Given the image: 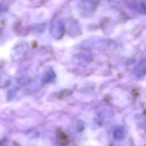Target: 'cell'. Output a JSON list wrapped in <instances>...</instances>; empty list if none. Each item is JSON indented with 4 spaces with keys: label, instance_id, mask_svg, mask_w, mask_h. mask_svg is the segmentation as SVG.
<instances>
[{
    "label": "cell",
    "instance_id": "obj_2",
    "mask_svg": "<svg viewBox=\"0 0 146 146\" xmlns=\"http://www.w3.org/2000/svg\"><path fill=\"white\" fill-rule=\"evenodd\" d=\"M59 141L61 143V145H66L69 143V138L67 135L62 131H58L57 134Z\"/></svg>",
    "mask_w": 146,
    "mask_h": 146
},
{
    "label": "cell",
    "instance_id": "obj_1",
    "mask_svg": "<svg viewBox=\"0 0 146 146\" xmlns=\"http://www.w3.org/2000/svg\"><path fill=\"white\" fill-rule=\"evenodd\" d=\"M135 74L137 76L142 77L146 73V60H142L135 69Z\"/></svg>",
    "mask_w": 146,
    "mask_h": 146
}]
</instances>
